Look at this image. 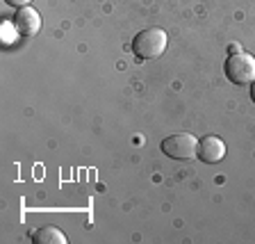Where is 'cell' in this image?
<instances>
[{
	"instance_id": "1",
	"label": "cell",
	"mask_w": 255,
	"mask_h": 244,
	"mask_svg": "<svg viewBox=\"0 0 255 244\" xmlns=\"http://www.w3.org/2000/svg\"><path fill=\"white\" fill-rule=\"evenodd\" d=\"M166 32L162 27H148L141 30L132 39V53L139 59H155L166 50Z\"/></svg>"
},
{
	"instance_id": "2",
	"label": "cell",
	"mask_w": 255,
	"mask_h": 244,
	"mask_svg": "<svg viewBox=\"0 0 255 244\" xmlns=\"http://www.w3.org/2000/svg\"><path fill=\"white\" fill-rule=\"evenodd\" d=\"M226 75L235 85H251L255 80V57L244 50L228 55L226 59Z\"/></svg>"
},
{
	"instance_id": "3",
	"label": "cell",
	"mask_w": 255,
	"mask_h": 244,
	"mask_svg": "<svg viewBox=\"0 0 255 244\" xmlns=\"http://www.w3.org/2000/svg\"><path fill=\"white\" fill-rule=\"evenodd\" d=\"M162 151L173 160H191L198 155V139L191 133H175L162 142Z\"/></svg>"
},
{
	"instance_id": "4",
	"label": "cell",
	"mask_w": 255,
	"mask_h": 244,
	"mask_svg": "<svg viewBox=\"0 0 255 244\" xmlns=\"http://www.w3.org/2000/svg\"><path fill=\"white\" fill-rule=\"evenodd\" d=\"M14 25L16 30H18V34H23V37H34L39 30H41V16H39V11L34 9V7H18V11H16L14 16Z\"/></svg>"
},
{
	"instance_id": "5",
	"label": "cell",
	"mask_w": 255,
	"mask_h": 244,
	"mask_svg": "<svg viewBox=\"0 0 255 244\" xmlns=\"http://www.w3.org/2000/svg\"><path fill=\"white\" fill-rule=\"evenodd\" d=\"M223 155H226V144L217 135H207V137L198 139V158L205 165H217L223 160Z\"/></svg>"
},
{
	"instance_id": "6",
	"label": "cell",
	"mask_w": 255,
	"mask_h": 244,
	"mask_svg": "<svg viewBox=\"0 0 255 244\" xmlns=\"http://www.w3.org/2000/svg\"><path fill=\"white\" fill-rule=\"evenodd\" d=\"M32 242L34 244H66L64 233L57 226H41L39 231L32 233Z\"/></svg>"
},
{
	"instance_id": "7",
	"label": "cell",
	"mask_w": 255,
	"mask_h": 244,
	"mask_svg": "<svg viewBox=\"0 0 255 244\" xmlns=\"http://www.w3.org/2000/svg\"><path fill=\"white\" fill-rule=\"evenodd\" d=\"M16 34H18V30H16L14 23H2V43H5V46L14 43Z\"/></svg>"
},
{
	"instance_id": "8",
	"label": "cell",
	"mask_w": 255,
	"mask_h": 244,
	"mask_svg": "<svg viewBox=\"0 0 255 244\" xmlns=\"http://www.w3.org/2000/svg\"><path fill=\"white\" fill-rule=\"evenodd\" d=\"M7 5H14V7H25L30 0H5Z\"/></svg>"
},
{
	"instance_id": "9",
	"label": "cell",
	"mask_w": 255,
	"mask_h": 244,
	"mask_svg": "<svg viewBox=\"0 0 255 244\" xmlns=\"http://www.w3.org/2000/svg\"><path fill=\"white\" fill-rule=\"evenodd\" d=\"M251 101L255 103V80H253V82H251Z\"/></svg>"
},
{
	"instance_id": "10",
	"label": "cell",
	"mask_w": 255,
	"mask_h": 244,
	"mask_svg": "<svg viewBox=\"0 0 255 244\" xmlns=\"http://www.w3.org/2000/svg\"><path fill=\"white\" fill-rule=\"evenodd\" d=\"M228 50H230V55H233V53H239V50H242V48H239V46H237V43H233V46H230V48H228Z\"/></svg>"
}]
</instances>
